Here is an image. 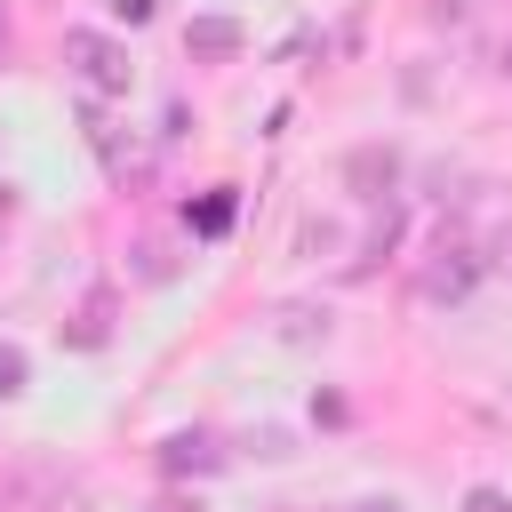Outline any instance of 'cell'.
Instances as JSON below:
<instances>
[{"label": "cell", "mask_w": 512, "mask_h": 512, "mask_svg": "<svg viewBox=\"0 0 512 512\" xmlns=\"http://www.w3.org/2000/svg\"><path fill=\"white\" fill-rule=\"evenodd\" d=\"M488 264H496V272H504V280H512V216H504V224H496V240H488Z\"/></svg>", "instance_id": "obj_11"}, {"label": "cell", "mask_w": 512, "mask_h": 512, "mask_svg": "<svg viewBox=\"0 0 512 512\" xmlns=\"http://www.w3.org/2000/svg\"><path fill=\"white\" fill-rule=\"evenodd\" d=\"M104 8H112L120 24H152V16H160V0H104Z\"/></svg>", "instance_id": "obj_10"}, {"label": "cell", "mask_w": 512, "mask_h": 512, "mask_svg": "<svg viewBox=\"0 0 512 512\" xmlns=\"http://www.w3.org/2000/svg\"><path fill=\"white\" fill-rule=\"evenodd\" d=\"M344 184H352L360 200H392V184H400V144H352V152H344Z\"/></svg>", "instance_id": "obj_3"}, {"label": "cell", "mask_w": 512, "mask_h": 512, "mask_svg": "<svg viewBox=\"0 0 512 512\" xmlns=\"http://www.w3.org/2000/svg\"><path fill=\"white\" fill-rule=\"evenodd\" d=\"M64 64H72V80H80L88 96H128V88H136L128 48H120L112 32H96V24H72V32H64Z\"/></svg>", "instance_id": "obj_1"}, {"label": "cell", "mask_w": 512, "mask_h": 512, "mask_svg": "<svg viewBox=\"0 0 512 512\" xmlns=\"http://www.w3.org/2000/svg\"><path fill=\"white\" fill-rule=\"evenodd\" d=\"M360 512H400V504H392V496H368V504H360Z\"/></svg>", "instance_id": "obj_13"}, {"label": "cell", "mask_w": 512, "mask_h": 512, "mask_svg": "<svg viewBox=\"0 0 512 512\" xmlns=\"http://www.w3.org/2000/svg\"><path fill=\"white\" fill-rule=\"evenodd\" d=\"M24 384H32V360L16 344H0V400H24Z\"/></svg>", "instance_id": "obj_8"}, {"label": "cell", "mask_w": 512, "mask_h": 512, "mask_svg": "<svg viewBox=\"0 0 512 512\" xmlns=\"http://www.w3.org/2000/svg\"><path fill=\"white\" fill-rule=\"evenodd\" d=\"M160 472H168V480L224 472V440H216V432H168V440H160Z\"/></svg>", "instance_id": "obj_4"}, {"label": "cell", "mask_w": 512, "mask_h": 512, "mask_svg": "<svg viewBox=\"0 0 512 512\" xmlns=\"http://www.w3.org/2000/svg\"><path fill=\"white\" fill-rule=\"evenodd\" d=\"M496 72H504V80H512V40H504V64H496Z\"/></svg>", "instance_id": "obj_14"}, {"label": "cell", "mask_w": 512, "mask_h": 512, "mask_svg": "<svg viewBox=\"0 0 512 512\" xmlns=\"http://www.w3.org/2000/svg\"><path fill=\"white\" fill-rule=\"evenodd\" d=\"M472 280H480V256H472L464 240H448V232H440V248H432V256H424V272H416L424 304H464V296H472Z\"/></svg>", "instance_id": "obj_2"}, {"label": "cell", "mask_w": 512, "mask_h": 512, "mask_svg": "<svg viewBox=\"0 0 512 512\" xmlns=\"http://www.w3.org/2000/svg\"><path fill=\"white\" fill-rule=\"evenodd\" d=\"M232 208H240V200H232V184H216V192H208V200L192 208V232H200V240H216V232H232Z\"/></svg>", "instance_id": "obj_7"}, {"label": "cell", "mask_w": 512, "mask_h": 512, "mask_svg": "<svg viewBox=\"0 0 512 512\" xmlns=\"http://www.w3.org/2000/svg\"><path fill=\"white\" fill-rule=\"evenodd\" d=\"M464 512H512V496H504L496 480H472V488H464Z\"/></svg>", "instance_id": "obj_9"}, {"label": "cell", "mask_w": 512, "mask_h": 512, "mask_svg": "<svg viewBox=\"0 0 512 512\" xmlns=\"http://www.w3.org/2000/svg\"><path fill=\"white\" fill-rule=\"evenodd\" d=\"M240 48H248L240 16H192V24H184V56H192V64H232Z\"/></svg>", "instance_id": "obj_5"}, {"label": "cell", "mask_w": 512, "mask_h": 512, "mask_svg": "<svg viewBox=\"0 0 512 512\" xmlns=\"http://www.w3.org/2000/svg\"><path fill=\"white\" fill-rule=\"evenodd\" d=\"M64 344H72V352H104V344H112V288H88V296H80V312L64 320Z\"/></svg>", "instance_id": "obj_6"}, {"label": "cell", "mask_w": 512, "mask_h": 512, "mask_svg": "<svg viewBox=\"0 0 512 512\" xmlns=\"http://www.w3.org/2000/svg\"><path fill=\"white\" fill-rule=\"evenodd\" d=\"M152 512H208V504H200V496H160Z\"/></svg>", "instance_id": "obj_12"}]
</instances>
